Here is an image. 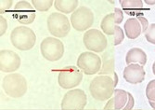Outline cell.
I'll return each instance as SVG.
<instances>
[{
    "label": "cell",
    "instance_id": "6da1fadb",
    "mask_svg": "<svg viewBox=\"0 0 155 110\" xmlns=\"http://www.w3.org/2000/svg\"><path fill=\"white\" fill-rule=\"evenodd\" d=\"M114 79L109 76H97L94 77L89 85L91 96L97 101H106L110 99L115 90Z\"/></svg>",
    "mask_w": 155,
    "mask_h": 110
},
{
    "label": "cell",
    "instance_id": "7a4b0ae2",
    "mask_svg": "<svg viewBox=\"0 0 155 110\" xmlns=\"http://www.w3.org/2000/svg\"><path fill=\"white\" fill-rule=\"evenodd\" d=\"M12 45L19 50L26 51L34 48L36 41L35 32L27 26H17L10 34Z\"/></svg>",
    "mask_w": 155,
    "mask_h": 110
},
{
    "label": "cell",
    "instance_id": "3957f363",
    "mask_svg": "<svg viewBox=\"0 0 155 110\" xmlns=\"http://www.w3.org/2000/svg\"><path fill=\"white\" fill-rule=\"evenodd\" d=\"M2 88L5 93L12 98H21L27 91L26 78L18 73L7 75L2 80Z\"/></svg>",
    "mask_w": 155,
    "mask_h": 110
},
{
    "label": "cell",
    "instance_id": "277c9868",
    "mask_svg": "<svg viewBox=\"0 0 155 110\" xmlns=\"http://www.w3.org/2000/svg\"><path fill=\"white\" fill-rule=\"evenodd\" d=\"M49 33L56 37H65L71 31V22L62 13L53 12L47 20Z\"/></svg>",
    "mask_w": 155,
    "mask_h": 110
},
{
    "label": "cell",
    "instance_id": "5b68a950",
    "mask_svg": "<svg viewBox=\"0 0 155 110\" xmlns=\"http://www.w3.org/2000/svg\"><path fill=\"white\" fill-rule=\"evenodd\" d=\"M40 50L46 60L56 62L62 58L64 54V45L60 39L48 36L41 42Z\"/></svg>",
    "mask_w": 155,
    "mask_h": 110
},
{
    "label": "cell",
    "instance_id": "8992f818",
    "mask_svg": "<svg viewBox=\"0 0 155 110\" xmlns=\"http://www.w3.org/2000/svg\"><path fill=\"white\" fill-rule=\"evenodd\" d=\"M77 67L86 75L91 76L98 73L101 69V58L94 52L86 51L79 55L77 59Z\"/></svg>",
    "mask_w": 155,
    "mask_h": 110
},
{
    "label": "cell",
    "instance_id": "52a82bcc",
    "mask_svg": "<svg viewBox=\"0 0 155 110\" xmlns=\"http://www.w3.org/2000/svg\"><path fill=\"white\" fill-rule=\"evenodd\" d=\"M71 24L76 31L89 30L94 23V13L87 7H79L71 15Z\"/></svg>",
    "mask_w": 155,
    "mask_h": 110
},
{
    "label": "cell",
    "instance_id": "ba28073f",
    "mask_svg": "<svg viewBox=\"0 0 155 110\" xmlns=\"http://www.w3.org/2000/svg\"><path fill=\"white\" fill-rule=\"evenodd\" d=\"M83 79V73L78 67L69 65L64 67L58 77L59 85L65 90H70L77 87Z\"/></svg>",
    "mask_w": 155,
    "mask_h": 110
},
{
    "label": "cell",
    "instance_id": "9c48e42d",
    "mask_svg": "<svg viewBox=\"0 0 155 110\" xmlns=\"http://www.w3.org/2000/svg\"><path fill=\"white\" fill-rule=\"evenodd\" d=\"M84 45L88 50L94 52H102L106 50L108 40L106 36L97 29H89L84 34Z\"/></svg>",
    "mask_w": 155,
    "mask_h": 110
},
{
    "label": "cell",
    "instance_id": "30bf717a",
    "mask_svg": "<svg viewBox=\"0 0 155 110\" xmlns=\"http://www.w3.org/2000/svg\"><path fill=\"white\" fill-rule=\"evenodd\" d=\"M87 104V94L81 89H74L67 91L61 101L62 109H84Z\"/></svg>",
    "mask_w": 155,
    "mask_h": 110
},
{
    "label": "cell",
    "instance_id": "8fae6325",
    "mask_svg": "<svg viewBox=\"0 0 155 110\" xmlns=\"http://www.w3.org/2000/svg\"><path fill=\"white\" fill-rule=\"evenodd\" d=\"M148 27H149L148 20L143 16H139V17L128 18L124 23V28L126 36L130 39H136L142 33L145 34Z\"/></svg>",
    "mask_w": 155,
    "mask_h": 110
},
{
    "label": "cell",
    "instance_id": "7c38bea8",
    "mask_svg": "<svg viewBox=\"0 0 155 110\" xmlns=\"http://www.w3.org/2000/svg\"><path fill=\"white\" fill-rule=\"evenodd\" d=\"M21 58L19 54L9 50L0 51V70L4 73H13L21 66Z\"/></svg>",
    "mask_w": 155,
    "mask_h": 110
},
{
    "label": "cell",
    "instance_id": "4fadbf2b",
    "mask_svg": "<svg viewBox=\"0 0 155 110\" xmlns=\"http://www.w3.org/2000/svg\"><path fill=\"white\" fill-rule=\"evenodd\" d=\"M124 21V12L121 9L115 8L114 12L109 13L103 17L101 28L102 32L107 36H114L115 27Z\"/></svg>",
    "mask_w": 155,
    "mask_h": 110
},
{
    "label": "cell",
    "instance_id": "5bb4252c",
    "mask_svg": "<svg viewBox=\"0 0 155 110\" xmlns=\"http://www.w3.org/2000/svg\"><path fill=\"white\" fill-rule=\"evenodd\" d=\"M15 17L21 24H31L35 19V10L34 7L27 1H19L15 7Z\"/></svg>",
    "mask_w": 155,
    "mask_h": 110
},
{
    "label": "cell",
    "instance_id": "9a60e30c",
    "mask_svg": "<svg viewBox=\"0 0 155 110\" xmlns=\"http://www.w3.org/2000/svg\"><path fill=\"white\" fill-rule=\"evenodd\" d=\"M123 75L125 81L128 82V83L139 84L144 81L146 72L144 69V66L137 64H131L124 68Z\"/></svg>",
    "mask_w": 155,
    "mask_h": 110
},
{
    "label": "cell",
    "instance_id": "2e32d148",
    "mask_svg": "<svg viewBox=\"0 0 155 110\" xmlns=\"http://www.w3.org/2000/svg\"><path fill=\"white\" fill-rule=\"evenodd\" d=\"M128 102V92L124 90L115 89L112 98L104 106L105 110H121L124 109Z\"/></svg>",
    "mask_w": 155,
    "mask_h": 110
},
{
    "label": "cell",
    "instance_id": "e0dca14e",
    "mask_svg": "<svg viewBox=\"0 0 155 110\" xmlns=\"http://www.w3.org/2000/svg\"><path fill=\"white\" fill-rule=\"evenodd\" d=\"M120 5L127 15H136V17L142 16L143 1L141 0H120Z\"/></svg>",
    "mask_w": 155,
    "mask_h": 110
},
{
    "label": "cell",
    "instance_id": "ac0fdd59",
    "mask_svg": "<svg viewBox=\"0 0 155 110\" xmlns=\"http://www.w3.org/2000/svg\"><path fill=\"white\" fill-rule=\"evenodd\" d=\"M125 63L127 65L131 64H137L144 66L147 63V54L140 48H132L126 53Z\"/></svg>",
    "mask_w": 155,
    "mask_h": 110
},
{
    "label": "cell",
    "instance_id": "d6986e66",
    "mask_svg": "<svg viewBox=\"0 0 155 110\" xmlns=\"http://www.w3.org/2000/svg\"><path fill=\"white\" fill-rule=\"evenodd\" d=\"M77 0H56L54 2L55 9L61 13H74L78 8Z\"/></svg>",
    "mask_w": 155,
    "mask_h": 110
},
{
    "label": "cell",
    "instance_id": "ffe728a7",
    "mask_svg": "<svg viewBox=\"0 0 155 110\" xmlns=\"http://www.w3.org/2000/svg\"><path fill=\"white\" fill-rule=\"evenodd\" d=\"M103 63L101 71L98 72L101 76H108L109 74L114 73V58L110 53H105L103 55Z\"/></svg>",
    "mask_w": 155,
    "mask_h": 110
},
{
    "label": "cell",
    "instance_id": "44dd1931",
    "mask_svg": "<svg viewBox=\"0 0 155 110\" xmlns=\"http://www.w3.org/2000/svg\"><path fill=\"white\" fill-rule=\"evenodd\" d=\"M52 0H33L32 4L38 11H48L53 6Z\"/></svg>",
    "mask_w": 155,
    "mask_h": 110
},
{
    "label": "cell",
    "instance_id": "7402d4cb",
    "mask_svg": "<svg viewBox=\"0 0 155 110\" xmlns=\"http://www.w3.org/2000/svg\"><path fill=\"white\" fill-rule=\"evenodd\" d=\"M146 96L149 101L155 102V79L150 80L146 87Z\"/></svg>",
    "mask_w": 155,
    "mask_h": 110
},
{
    "label": "cell",
    "instance_id": "603a6c76",
    "mask_svg": "<svg viewBox=\"0 0 155 110\" xmlns=\"http://www.w3.org/2000/svg\"><path fill=\"white\" fill-rule=\"evenodd\" d=\"M124 39V33L123 31V29L120 26H116L115 27V33H114V46H118L120 45Z\"/></svg>",
    "mask_w": 155,
    "mask_h": 110
},
{
    "label": "cell",
    "instance_id": "cb8c5ba5",
    "mask_svg": "<svg viewBox=\"0 0 155 110\" xmlns=\"http://www.w3.org/2000/svg\"><path fill=\"white\" fill-rule=\"evenodd\" d=\"M145 37L148 42L155 45V23H151L150 25H149L145 33Z\"/></svg>",
    "mask_w": 155,
    "mask_h": 110
},
{
    "label": "cell",
    "instance_id": "d4e9b609",
    "mask_svg": "<svg viewBox=\"0 0 155 110\" xmlns=\"http://www.w3.org/2000/svg\"><path fill=\"white\" fill-rule=\"evenodd\" d=\"M1 9H0V13H1V15L3 13L8 11L11 9V7H12V4H13V1L12 0H2L1 2Z\"/></svg>",
    "mask_w": 155,
    "mask_h": 110
},
{
    "label": "cell",
    "instance_id": "484cf974",
    "mask_svg": "<svg viewBox=\"0 0 155 110\" xmlns=\"http://www.w3.org/2000/svg\"><path fill=\"white\" fill-rule=\"evenodd\" d=\"M8 29V22L7 20L1 15L0 16V36H4V34L6 33Z\"/></svg>",
    "mask_w": 155,
    "mask_h": 110
},
{
    "label": "cell",
    "instance_id": "4316f807",
    "mask_svg": "<svg viewBox=\"0 0 155 110\" xmlns=\"http://www.w3.org/2000/svg\"><path fill=\"white\" fill-rule=\"evenodd\" d=\"M135 105V100H134V97L132 96V94L130 92H128V102L126 104L125 107L123 109V110H132L133 109V106Z\"/></svg>",
    "mask_w": 155,
    "mask_h": 110
},
{
    "label": "cell",
    "instance_id": "83f0119b",
    "mask_svg": "<svg viewBox=\"0 0 155 110\" xmlns=\"http://www.w3.org/2000/svg\"><path fill=\"white\" fill-rule=\"evenodd\" d=\"M114 85L116 87V85L118 83V76H117V74L115 72L114 73Z\"/></svg>",
    "mask_w": 155,
    "mask_h": 110
},
{
    "label": "cell",
    "instance_id": "f1b7e54d",
    "mask_svg": "<svg viewBox=\"0 0 155 110\" xmlns=\"http://www.w3.org/2000/svg\"><path fill=\"white\" fill-rule=\"evenodd\" d=\"M144 2L147 5H155V0H145Z\"/></svg>",
    "mask_w": 155,
    "mask_h": 110
},
{
    "label": "cell",
    "instance_id": "f546056e",
    "mask_svg": "<svg viewBox=\"0 0 155 110\" xmlns=\"http://www.w3.org/2000/svg\"><path fill=\"white\" fill-rule=\"evenodd\" d=\"M149 104H150V105L155 110V102H152V101H149Z\"/></svg>",
    "mask_w": 155,
    "mask_h": 110
},
{
    "label": "cell",
    "instance_id": "4dcf8cb0",
    "mask_svg": "<svg viewBox=\"0 0 155 110\" xmlns=\"http://www.w3.org/2000/svg\"><path fill=\"white\" fill-rule=\"evenodd\" d=\"M152 73H153L154 76H155V62H154L153 64H152Z\"/></svg>",
    "mask_w": 155,
    "mask_h": 110
},
{
    "label": "cell",
    "instance_id": "1f68e13d",
    "mask_svg": "<svg viewBox=\"0 0 155 110\" xmlns=\"http://www.w3.org/2000/svg\"><path fill=\"white\" fill-rule=\"evenodd\" d=\"M81 110H96V109H84H84H81Z\"/></svg>",
    "mask_w": 155,
    "mask_h": 110
},
{
    "label": "cell",
    "instance_id": "d6a6232c",
    "mask_svg": "<svg viewBox=\"0 0 155 110\" xmlns=\"http://www.w3.org/2000/svg\"><path fill=\"white\" fill-rule=\"evenodd\" d=\"M62 110H75V109H62Z\"/></svg>",
    "mask_w": 155,
    "mask_h": 110
}]
</instances>
